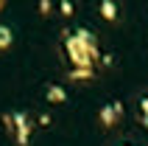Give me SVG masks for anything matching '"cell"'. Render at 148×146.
Instances as JSON below:
<instances>
[{"label": "cell", "mask_w": 148, "mask_h": 146, "mask_svg": "<svg viewBox=\"0 0 148 146\" xmlns=\"http://www.w3.org/2000/svg\"><path fill=\"white\" fill-rule=\"evenodd\" d=\"M67 51H70L73 62L87 65V62H92V59H95V40H92L87 31H78L73 40L67 42Z\"/></svg>", "instance_id": "1"}, {"label": "cell", "mask_w": 148, "mask_h": 146, "mask_svg": "<svg viewBox=\"0 0 148 146\" xmlns=\"http://www.w3.org/2000/svg\"><path fill=\"white\" fill-rule=\"evenodd\" d=\"M101 11H103V17H106V20H115V14H117V8H115V3H112V0H103V8H101Z\"/></svg>", "instance_id": "2"}, {"label": "cell", "mask_w": 148, "mask_h": 146, "mask_svg": "<svg viewBox=\"0 0 148 146\" xmlns=\"http://www.w3.org/2000/svg\"><path fill=\"white\" fill-rule=\"evenodd\" d=\"M8 42H11V34H8V28H0V45L6 48Z\"/></svg>", "instance_id": "3"}, {"label": "cell", "mask_w": 148, "mask_h": 146, "mask_svg": "<svg viewBox=\"0 0 148 146\" xmlns=\"http://www.w3.org/2000/svg\"><path fill=\"white\" fill-rule=\"evenodd\" d=\"M39 11H42V14H48V11H50V0H39Z\"/></svg>", "instance_id": "4"}, {"label": "cell", "mask_w": 148, "mask_h": 146, "mask_svg": "<svg viewBox=\"0 0 148 146\" xmlns=\"http://www.w3.org/2000/svg\"><path fill=\"white\" fill-rule=\"evenodd\" d=\"M62 11H64V14H73V3H67V0H64V3H62Z\"/></svg>", "instance_id": "5"}]
</instances>
